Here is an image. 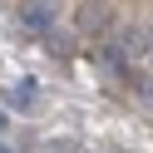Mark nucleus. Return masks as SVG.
<instances>
[{
  "mask_svg": "<svg viewBox=\"0 0 153 153\" xmlns=\"http://www.w3.org/2000/svg\"><path fill=\"white\" fill-rule=\"evenodd\" d=\"M54 15H59V5H50V0H30V5H25V20H30L35 30H50Z\"/></svg>",
  "mask_w": 153,
  "mask_h": 153,
  "instance_id": "nucleus-1",
  "label": "nucleus"
},
{
  "mask_svg": "<svg viewBox=\"0 0 153 153\" xmlns=\"http://www.w3.org/2000/svg\"><path fill=\"white\" fill-rule=\"evenodd\" d=\"M10 104L20 114H30L35 109V79H20V84H15V89H10Z\"/></svg>",
  "mask_w": 153,
  "mask_h": 153,
  "instance_id": "nucleus-2",
  "label": "nucleus"
},
{
  "mask_svg": "<svg viewBox=\"0 0 153 153\" xmlns=\"http://www.w3.org/2000/svg\"><path fill=\"white\" fill-rule=\"evenodd\" d=\"M94 25H104V10H99V5H89V10H84V30H94Z\"/></svg>",
  "mask_w": 153,
  "mask_h": 153,
  "instance_id": "nucleus-3",
  "label": "nucleus"
},
{
  "mask_svg": "<svg viewBox=\"0 0 153 153\" xmlns=\"http://www.w3.org/2000/svg\"><path fill=\"white\" fill-rule=\"evenodd\" d=\"M0 128H5V114H0Z\"/></svg>",
  "mask_w": 153,
  "mask_h": 153,
  "instance_id": "nucleus-4",
  "label": "nucleus"
},
{
  "mask_svg": "<svg viewBox=\"0 0 153 153\" xmlns=\"http://www.w3.org/2000/svg\"><path fill=\"white\" fill-rule=\"evenodd\" d=\"M0 153H10V148H5V143H0Z\"/></svg>",
  "mask_w": 153,
  "mask_h": 153,
  "instance_id": "nucleus-5",
  "label": "nucleus"
}]
</instances>
